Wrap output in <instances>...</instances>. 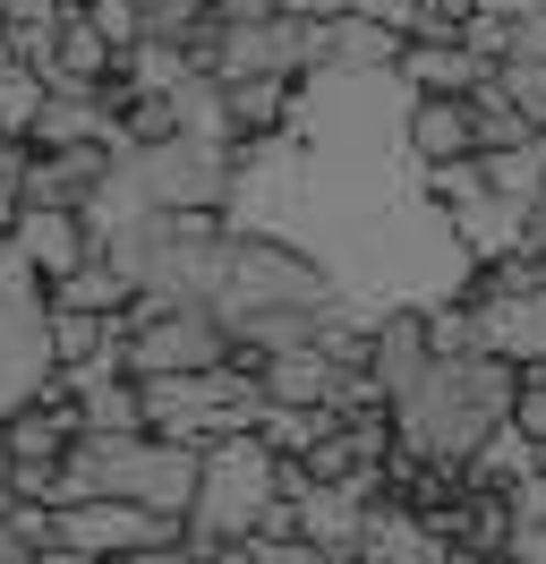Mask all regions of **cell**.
I'll return each instance as SVG.
<instances>
[{
	"instance_id": "obj_4",
	"label": "cell",
	"mask_w": 546,
	"mask_h": 564,
	"mask_svg": "<svg viewBox=\"0 0 546 564\" xmlns=\"http://www.w3.org/2000/svg\"><path fill=\"white\" fill-rule=\"evenodd\" d=\"M470 343L512 359V368H546V257H487V282L470 300Z\"/></svg>"
},
{
	"instance_id": "obj_8",
	"label": "cell",
	"mask_w": 546,
	"mask_h": 564,
	"mask_svg": "<svg viewBox=\"0 0 546 564\" xmlns=\"http://www.w3.org/2000/svg\"><path fill=\"white\" fill-rule=\"evenodd\" d=\"M9 248L34 265V282H52V274H68L77 257H95V231H86V206H18L9 214Z\"/></svg>"
},
{
	"instance_id": "obj_7",
	"label": "cell",
	"mask_w": 546,
	"mask_h": 564,
	"mask_svg": "<svg viewBox=\"0 0 546 564\" xmlns=\"http://www.w3.org/2000/svg\"><path fill=\"white\" fill-rule=\"evenodd\" d=\"M111 172V145L102 138H61V145H26V197L34 206H86ZM18 197V206H26Z\"/></svg>"
},
{
	"instance_id": "obj_12",
	"label": "cell",
	"mask_w": 546,
	"mask_h": 564,
	"mask_svg": "<svg viewBox=\"0 0 546 564\" xmlns=\"http://www.w3.org/2000/svg\"><path fill=\"white\" fill-rule=\"evenodd\" d=\"M512 427H521L529 445H546V368H521V377H512Z\"/></svg>"
},
{
	"instance_id": "obj_3",
	"label": "cell",
	"mask_w": 546,
	"mask_h": 564,
	"mask_svg": "<svg viewBox=\"0 0 546 564\" xmlns=\"http://www.w3.org/2000/svg\"><path fill=\"white\" fill-rule=\"evenodd\" d=\"M136 402H145V427H163L179 445H205V436H231V427H256V368L248 359H205V368H163V377H136Z\"/></svg>"
},
{
	"instance_id": "obj_14",
	"label": "cell",
	"mask_w": 546,
	"mask_h": 564,
	"mask_svg": "<svg viewBox=\"0 0 546 564\" xmlns=\"http://www.w3.org/2000/svg\"><path fill=\"white\" fill-rule=\"evenodd\" d=\"M495 52H538V61H546V9H529V18H512Z\"/></svg>"
},
{
	"instance_id": "obj_9",
	"label": "cell",
	"mask_w": 546,
	"mask_h": 564,
	"mask_svg": "<svg viewBox=\"0 0 546 564\" xmlns=\"http://www.w3.org/2000/svg\"><path fill=\"white\" fill-rule=\"evenodd\" d=\"M410 154H418V163L470 154V95H418V111H410Z\"/></svg>"
},
{
	"instance_id": "obj_5",
	"label": "cell",
	"mask_w": 546,
	"mask_h": 564,
	"mask_svg": "<svg viewBox=\"0 0 546 564\" xmlns=\"http://www.w3.org/2000/svg\"><path fill=\"white\" fill-rule=\"evenodd\" d=\"M52 377V343H43V300H34V265L0 240V411L26 402Z\"/></svg>"
},
{
	"instance_id": "obj_11",
	"label": "cell",
	"mask_w": 546,
	"mask_h": 564,
	"mask_svg": "<svg viewBox=\"0 0 546 564\" xmlns=\"http://www.w3.org/2000/svg\"><path fill=\"white\" fill-rule=\"evenodd\" d=\"M43 86H52V77L34 69V61L0 52V138H26V129H34V111H43Z\"/></svg>"
},
{
	"instance_id": "obj_1",
	"label": "cell",
	"mask_w": 546,
	"mask_h": 564,
	"mask_svg": "<svg viewBox=\"0 0 546 564\" xmlns=\"http://www.w3.org/2000/svg\"><path fill=\"white\" fill-rule=\"evenodd\" d=\"M512 359L495 351H436L418 368V386L393 393V420H402V454L427 470H461V462L512 420Z\"/></svg>"
},
{
	"instance_id": "obj_13",
	"label": "cell",
	"mask_w": 546,
	"mask_h": 564,
	"mask_svg": "<svg viewBox=\"0 0 546 564\" xmlns=\"http://www.w3.org/2000/svg\"><path fill=\"white\" fill-rule=\"evenodd\" d=\"M334 9H359V18L393 26V35H410V18H418V0H334Z\"/></svg>"
},
{
	"instance_id": "obj_10",
	"label": "cell",
	"mask_w": 546,
	"mask_h": 564,
	"mask_svg": "<svg viewBox=\"0 0 546 564\" xmlns=\"http://www.w3.org/2000/svg\"><path fill=\"white\" fill-rule=\"evenodd\" d=\"M444 530H427L418 513H393V505H375L368 496V522H359V547L350 556H436Z\"/></svg>"
},
{
	"instance_id": "obj_15",
	"label": "cell",
	"mask_w": 546,
	"mask_h": 564,
	"mask_svg": "<svg viewBox=\"0 0 546 564\" xmlns=\"http://www.w3.org/2000/svg\"><path fill=\"white\" fill-rule=\"evenodd\" d=\"M0 52H9V26H0Z\"/></svg>"
},
{
	"instance_id": "obj_2",
	"label": "cell",
	"mask_w": 546,
	"mask_h": 564,
	"mask_svg": "<svg viewBox=\"0 0 546 564\" xmlns=\"http://www.w3.org/2000/svg\"><path fill=\"white\" fill-rule=\"evenodd\" d=\"M282 488H291V454H273L256 427L205 436L197 445V496L179 513L188 547H239L248 530H291L282 522Z\"/></svg>"
},
{
	"instance_id": "obj_6",
	"label": "cell",
	"mask_w": 546,
	"mask_h": 564,
	"mask_svg": "<svg viewBox=\"0 0 546 564\" xmlns=\"http://www.w3.org/2000/svg\"><path fill=\"white\" fill-rule=\"evenodd\" d=\"M52 547L61 556H111V547H179L171 513H145L129 496H68L52 505Z\"/></svg>"
}]
</instances>
